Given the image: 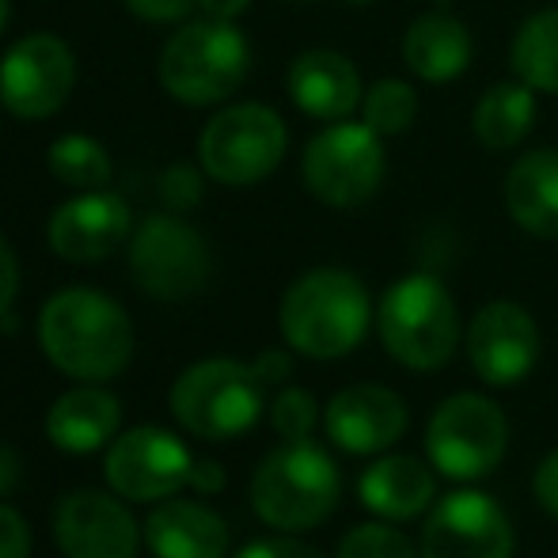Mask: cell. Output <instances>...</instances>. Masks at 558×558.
<instances>
[{"label": "cell", "instance_id": "obj_1", "mask_svg": "<svg viewBox=\"0 0 558 558\" xmlns=\"http://www.w3.org/2000/svg\"><path fill=\"white\" fill-rule=\"evenodd\" d=\"M38 342L53 368L73 380H111L133 357V324L99 289H61L43 304Z\"/></svg>", "mask_w": 558, "mask_h": 558}, {"label": "cell", "instance_id": "obj_2", "mask_svg": "<svg viewBox=\"0 0 558 558\" xmlns=\"http://www.w3.org/2000/svg\"><path fill=\"white\" fill-rule=\"evenodd\" d=\"M373 304L350 270L319 266L296 278L281 296L278 324L286 342L312 361H335L365 338Z\"/></svg>", "mask_w": 558, "mask_h": 558}, {"label": "cell", "instance_id": "obj_3", "mask_svg": "<svg viewBox=\"0 0 558 558\" xmlns=\"http://www.w3.org/2000/svg\"><path fill=\"white\" fill-rule=\"evenodd\" d=\"M376 331L399 365L434 373L460 345V312L434 274H407L380 296Z\"/></svg>", "mask_w": 558, "mask_h": 558}, {"label": "cell", "instance_id": "obj_4", "mask_svg": "<svg viewBox=\"0 0 558 558\" xmlns=\"http://www.w3.org/2000/svg\"><path fill=\"white\" fill-rule=\"evenodd\" d=\"M338 468L316 441H286L258 463L251 506L270 529L304 532L324 524L338 506Z\"/></svg>", "mask_w": 558, "mask_h": 558}, {"label": "cell", "instance_id": "obj_5", "mask_svg": "<svg viewBox=\"0 0 558 558\" xmlns=\"http://www.w3.org/2000/svg\"><path fill=\"white\" fill-rule=\"evenodd\" d=\"M251 50L235 23L198 20L179 27L163 43L160 53V84L171 99L186 107H214L235 96L247 81Z\"/></svg>", "mask_w": 558, "mask_h": 558}, {"label": "cell", "instance_id": "obj_6", "mask_svg": "<svg viewBox=\"0 0 558 558\" xmlns=\"http://www.w3.org/2000/svg\"><path fill=\"white\" fill-rule=\"evenodd\" d=\"M263 388L255 365L214 357L191 365L171 388V414L179 426L206 441L247 434L263 414Z\"/></svg>", "mask_w": 558, "mask_h": 558}, {"label": "cell", "instance_id": "obj_7", "mask_svg": "<svg viewBox=\"0 0 558 558\" xmlns=\"http://www.w3.org/2000/svg\"><path fill=\"white\" fill-rule=\"evenodd\" d=\"M509 445L506 414L494 399L460 391L448 396L426 426V452L434 471L452 483H475L501 463Z\"/></svg>", "mask_w": 558, "mask_h": 558}, {"label": "cell", "instance_id": "obj_8", "mask_svg": "<svg viewBox=\"0 0 558 558\" xmlns=\"http://www.w3.org/2000/svg\"><path fill=\"white\" fill-rule=\"evenodd\" d=\"M289 145L286 122L263 104L225 107L198 137V160L225 186H255L281 163Z\"/></svg>", "mask_w": 558, "mask_h": 558}, {"label": "cell", "instance_id": "obj_9", "mask_svg": "<svg viewBox=\"0 0 558 558\" xmlns=\"http://www.w3.org/2000/svg\"><path fill=\"white\" fill-rule=\"evenodd\" d=\"M304 186L324 206L353 209L384 183V137L365 122H331L304 148Z\"/></svg>", "mask_w": 558, "mask_h": 558}, {"label": "cell", "instance_id": "obj_10", "mask_svg": "<svg viewBox=\"0 0 558 558\" xmlns=\"http://www.w3.org/2000/svg\"><path fill=\"white\" fill-rule=\"evenodd\" d=\"M130 270L141 293L156 301H186L209 281V247L179 214H153L130 240Z\"/></svg>", "mask_w": 558, "mask_h": 558}, {"label": "cell", "instance_id": "obj_11", "mask_svg": "<svg viewBox=\"0 0 558 558\" xmlns=\"http://www.w3.org/2000/svg\"><path fill=\"white\" fill-rule=\"evenodd\" d=\"M76 88V58L58 35H27L0 61V104L15 118L43 122L69 104Z\"/></svg>", "mask_w": 558, "mask_h": 558}, {"label": "cell", "instance_id": "obj_12", "mask_svg": "<svg viewBox=\"0 0 558 558\" xmlns=\"http://www.w3.org/2000/svg\"><path fill=\"white\" fill-rule=\"evenodd\" d=\"M418 558H513V524L483 490H456L422 524Z\"/></svg>", "mask_w": 558, "mask_h": 558}, {"label": "cell", "instance_id": "obj_13", "mask_svg": "<svg viewBox=\"0 0 558 558\" xmlns=\"http://www.w3.org/2000/svg\"><path fill=\"white\" fill-rule=\"evenodd\" d=\"M191 452L160 426H137L107 448V483L125 501H168L179 486H191Z\"/></svg>", "mask_w": 558, "mask_h": 558}, {"label": "cell", "instance_id": "obj_14", "mask_svg": "<svg viewBox=\"0 0 558 558\" xmlns=\"http://www.w3.org/2000/svg\"><path fill=\"white\" fill-rule=\"evenodd\" d=\"M468 357L478 380L494 384V388H513L536 368V319L513 301H490L468 324Z\"/></svg>", "mask_w": 558, "mask_h": 558}, {"label": "cell", "instance_id": "obj_15", "mask_svg": "<svg viewBox=\"0 0 558 558\" xmlns=\"http://www.w3.org/2000/svg\"><path fill=\"white\" fill-rule=\"evenodd\" d=\"M53 536L65 558H137L141 529L118 494L73 490L53 513Z\"/></svg>", "mask_w": 558, "mask_h": 558}, {"label": "cell", "instance_id": "obj_16", "mask_svg": "<svg viewBox=\"0 0 558 558\" xmlns=\"http://www.w3.org/2000/svg\"><path fill=\"white\" fill-rule=\"evenodd\" d=\"M130 228L133 214L125 198L107 191H81L65 206L53 209L50 225H46V240H50V251L58 258L84 266L114 255L130 235Z\"/></svg>", "mask_w": 558, "mask_h": 558}, {"label": "cell", "instance_id": "obj_17", "mask_svg": "<svg viewBox=\"0 0 558 558\" xmlns=\"http://www.w3.org/2000/svg\"><path fill=\"white\" fill-rule=\"evenodd\" d=\"M327 437L353 456L388 452L407 429V403L384 384H350L327 403Z\"/></svg>", "mask_w": 558, "mask_h": 558}, {"label": "cell", "instance_id": "obj_18", "mask_svg": "<svg viewBox=\"0 0 558 558\" xmlns=\"http://www.w3.org/2000/svg\"><path fill=\"white\" fill-rule=\"evenodd\" d=\"M289 96L304 114L319 122H342L361 107V76L350 58L335 50H308L289 65Z\"/></svg>", "mask_w": 558, "mask_h": 558}, {"label": "cell", "instance_id": "obj_19", "mask_svg": "<svg viewBox=\"0 0 558 558\" xmlns=\"http://www.w3.org/2000/svg\"><path fill=\"white\" fill-rule=\"evenodd\" d=\"M145 544L156 558H225L228 524L209 506L168 498L148 513Z\"/></svg>", "mask_w": 558, "mask_h": 558}, {"label": "cell", "instance_id": "obj_20", "mask_svg": "<svg viewBox=\"0 0 558 558\" xmlns=\"http://www.w3.org/2000/svg\"><path fill=\"white\" fill-rule=\"evenodd\" d=\"M361 506L384 521H411L434 501V468L407 452H388L361 475Z\"/></svg>", "mask_w": 558, "mask_h": 558}, {"label": "cell", "instance_id": "obj_21", "mask_svg": "<svg viewBox=\"0 0 558 558\" xmlns=\"http://www.w3.org/2000/svg\"><path fill=\"white\" fill-rule=\"evenodd\" d=\"M506 209L524 232L558 240V148H536L509 168Z\"/></svg>", "mask_w": 558, "mask_h": 558}, {"label": "cell", "instance_id": "obj_22", "mask_svg": "<svg viewBox=\"0 0 558 558\" xmlns=\"http://www.w3.org/2000/svg\"><path fill=\"white\" fill-rule=\"evenodd\" d=\"M122 407L104 388H73L46 414V437L73 456L96 452L114 437Z\"/></svg>", "mask_w": 558, "mask_h": 558}, {"label": "cell", "instance_id": "obj_23", "mask_svg": "<svg viewBox=\"0 0 558 558\" xmlns=\"http://www.w3.org/2000/svg\"><path fill=\"white\" fill-rule=\"evenodd\" d=\"M403 61L414 76L429 84L456 81L471 61L468 27L445 12L418 15L403 35Z\"/></svg>", "mask_w": 558, "mask_h": 558}, {"label": "cell", "instance_id": "obj_24", "mask_svg": "<svg viewBox=\"0 0 558 558\" xmlns=\"http://www.w3.org/2000/svg\"><path fill=\"white\" fill-rule=\"evenodd\" d=\"M475 137L483 141L490 153H509L529 137L532 122H536V96L524 81L517 84H494L475 107Z\"/></svg>", "mask_w": 558, "mask_h": 558}, {"label": "cell", "instance_id": "obj_25", "mask_svg": "<svg viewBox=\"0 0 558 558\" xmlns=\"http://www.w3.org/2000/svg\"><path fill=\"white\" fill-rule=\"evenodd\" d=\"M517 81H524L532 92L558 96V8L536 12L521 23L509 50Z\"/></svg>", "mask_w": 558, "mask_h": 558}, {"label": "cell", "instance_id": "obj_26", "mask_svg": "<svg viewBox=\"0 0 558 558\" xmlns=\"http://www.w3.org/2000/svg\"><path fill=\"white\" fill-rule=\"evenodd\" d=\"M50 171L73 191H104L114 175V163L96 137L65 133L50 145Z\"/></svg>", "mask_w": 558, "mask_h": 558}, {"label": "cell", "instance_id": "obj_27", "mask_svg": "<svg viewBox=\"0 0 558 558\" xmlns=\"http://www.w3.org/2000/svg\"><path fill=\"white\" fill-rule=\"evenodd\" d=\"M361 111H365V125L380 137H399L414 125L418 118V96H414L411 84L403 81H376L373 88L361 99Z\"/></svg>", "mask_w": 558, "mask_h": 558}, {"label": "cell", "instance_id": "obj_28", "mask_svg": "<svg viewBox=\"0 0 558 558\" xmlns=\"http://www.w3.org/2000/svg\"><path fill=\"white\" fill-rule=\"evenodd\" d=\"M319 422L316 396L304 388H281L270 403V426L278 429V437L286 441H308L312 429Z\"/></svg>", "mask_w": 558, "mask_h": 558}, {"label": "cell", "instance_id": "obj_29", "mask_svg": "<svg viewBox=\"0 0 558 558\" xmlns=\"http://www.w3.org/2000/svg\"><path fill=\"white\" fill-rule=\"evenodd\" d=\"M335 558H418V555H414L411 539L391 529V524H357L342 539Z\"/></svg>", "mask_w": 558, "mask_h": 558}, {"label": "cell", "instance_id": "obj_30", "mask_svg": "<svg viewBox=\"0 0 558 558\" xmlns=\"http://www.w3.org/2000/svg\"><path fill=\"white\" fill-rule=\"evenodd\" d=\"M163 202H168L175 214L198 206L202 202V175L198 171L183 168V163H175V168L163 171Z\"/></svg>", "mask_w": 558, "mask_h": 558}, {"label": "cell", "instance_id": "obj_31", "mask_svg": "<svg viewBox=\"0 0 558 558\" xmlns=\"http://www.w3.org/2000/svg\"><path fill=\"white\" fill-rule=\"evenodd\" d=\"M31 555V529L15 509L0 506V558H27Z\"/></svg>", "mask_w": 558, "mask_h": 558}, {"label": "cell", "instance_id": "obj_32", "mask_svg": "<svg viewBox=\"0 0 558 558\" xmlns=\"http://www.w3.org/2000/svg\"><path fill=\"white\" fill-rule=\"evenodd\" d=\"M137 20H148V23H175V20H186L191 8H198V0H125Z\"/></svg>", "mask_w": 558, "mask_h": 558}, {"label": "cell", "instance_id": "obj_33", "mask_svg": "<svg viewBox=\"0 0 558 558\" xmlns=\"http://www.w3.org/2000/svg\"><path fill=\"white\" fill-rule=\"evenodd\" d=\"M235 558H324L316 547L301 544V539L289 536H274V539H258V544H247Z\"/></svg>", "mask_w": 558, "mask_h": 558}, {"label": "cell", "instance_id": "obj_34", "mask_svg": "<svg viewBox=\"0 0 558 558\" xmlns=\"http://www.w3.org/2000/svg\"><path fill=\"white\" fill-rule=\"evenodd\" d=\"M532 490H536L539 506H544L551 517H558V448L539 460L536 478H532Z\"/></svg>", "mask_w": 558, "mask_h": 558}, {"label": "cell", "instance_id": "obj_35", "mask_svg": "<svg viewBox=\"0 0 558 558\" xmlns=\"http://www.w3.org/2000/svg\"><path fill=\"white\" fill-rule=\"evenodd\" d=\"M15 293H20V263H15L12 247H8V240L0 235V319L8 316V308H12Z\"/></svg>", "mask_w": 558, "mask_h": 558}, {"label": "cell", "instance_id": "obj_36", "mask_svg": "<svg viewBox=\"0 0 558 558\" xmlns=\"http://www.w3.org/2000/svg\"><path fill=\"white\" fill-rule=\"evenodd\" d=\"M191 486L198 494H221L225 490V468L217 460H194L191 468Z\"/></svg>", "mask_w": 558, "mask_h": 558}, {"label": "cell", "instance_id": "obj_37", "mask_svg": "<svg viewBox=\"0 0 558 558\" xmlns=\"http://www.w3.org/2000/svg\"><path fill=\"white\" fill-rule=\"evenodd\" d=\"M255 373L263 384H281L289 373H293V361H289V353H281V350H263L255 361Z\"/></svg>", "mask_w": 558, "mask_h": 558}, {"label": "cell", "instance_id": "obj_38", "mask_svg": "<svg viewBox=\"0 0 558 558\" xmlns=\"http://www.w3.org/2000/svg\"><path fill=\"white\" fill-rule=\"evenodd\" d=\"M198 8L209 15V20L235 23V20H240V15L251 8V0H198Z\"/></svg>", "mask_w": 558, "mask_h": 558}, {"label": "cell", "instance_id": "obj_39", "mask_svg": "<svg viewBox=\"0 0 558 558\" xmlns=\"http://www.w3.org/2000/svg\"><path fill=\"white\" fill-rule=\"evenodd\" d=\"M23 468H20V456L12 452L4 441H0V494L15 490V483H20Z\"/></svg>", "mask_w": 558, "mask_h": 558}, {"label": "cell", "instance_id": "obj_40", "mask_svg": "<svg viewBox=\"0 0 558 558\" xmlns=\"http://www.w3.org/2000/svg\"><path fill=\"white\" fill-rule=\"evenodd\" d=\"M4 23H8V0H0V31H4Z\"/></svg>", "mask_w": 558, "mask_h": 558}, {"label": "cell", "instance_id": "obj_41", "mask_svg": "<svg viewBox=\"0 0 558 558\" xmlns=\"http://www.w3.org/2000/svg\"><path fill=\"white\" fill-rule=\"evenodd\" d=\"M345 4H357L361 8V4H373V0H345Z\"/></svg>", "mask_w": 558, "mask_h": 558}]
</instances>
